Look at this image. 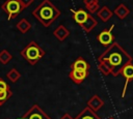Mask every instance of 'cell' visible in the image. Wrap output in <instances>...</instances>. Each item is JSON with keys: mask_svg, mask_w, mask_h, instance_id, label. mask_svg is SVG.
Returning <instances> with one entry per match:
<instances>
[{"mask_svg": "<svg viewBox=\"0 0 133 119\" xmlns=\"http://www.w3.org/2000/svg\"><path fill=\"white\" fill-rule=\"evenodd\" d=\"M132 56L125 51L117 42H113L99 56L98 58V69L103 76L112 75L117 77L123 68L132 63Z\"/></svg>", "mask_w": 133, "mask_h": 119, "instance_id": "obj_1", "label": "cell"}, {"mask_svg": "<svg viewBox=\"0 0 133 119\" xmlns=\"http://www.w3.org/2000/svg\"><path fill=\"white\" fill-rule=\"evenodd\" d=\"M32 16L44 27H49L60 16V10L50 0H43L32 11Z\"/></svg>", "mask_w": 133, "mask_h": 119, "instance_id": "obj_2", "label": "cell"}, {"mask_svg": "<svg viewBox=\"0 0 133 119\" xmlns=\"http://www.w3.org/2000/svg\"><path fill=\"white\" fill-rule=\"evenodd\" d=\"M46 52L38 46V43L34 40L29 41V43L20 52V55L30 64L34 65L36 64L44 56Z\"/></svg>", "mask_w": 133, "mask_h": 119, "instance_id": "obj_3", "label": "cell"}, {"mask_svg": "<svg viewBox=\"0 0 133 119\" xmlns=\"http://www.w3.org/2000/svg\"><path fill=\"white\" fill-rule=\"evenodd\" d=\"M72 13H73V19L74 21L80 25L82 27V29L86 32V33H89L97 25H98V22L97 20L86 10L82 9V8H79L78 10H71Z\"/></svg>", "mask_w": 133, "mask_h": 119, "instance_id": "obj_4", "label": "cell"}, {"mask_svg": "<svg viewBox=\"0 0 133 119\" xmlns=\"http://www.w3.org/2000/svg\"><path fill=\"white\" fill-rule=\"evenodd\" d=\"M1 9L7 14V20L10 21L11 19H15L19 13H21L24 10V7L20 0H5L1 4Z\"/></svg>", "mask_w": 133, "mask_h": 119, "instance_id": "obj_5", "label": "cell"}, {"mask_svg": "<svg viewBox=\"0 0 133 119\" xmlns=\"http://www.w3.org/2000/svg\"><path fill=\"white\" fill-rule=\"evenodd\" d=\"M114 28V25L110 26L109 29H104L97 35V40L105 47H109L114 42V35L112 34V30Z\"/></svg>", "mask_w": 133, "mask_h": 119, "instance_id": "obj_6", "label": "cell"}, {"mask_svg": "<svg viewBox=\"0 0 133 119\" xmlns=\"http://www.w3.org/2000/svg\"><path fill=\"white\" fill-rule=\"evenodd\" d=\"M24 115L27 119H51V117L46 114L38 105H33Z\"/></svg>", "mask_w": 133, "mask_h": 119, "instance_id": "obj_7", "label": "cell"}, {"mask_svg": "<svg viewBox=\"0 0 133 119\" xmlns=\"http://www.w3.org/2000/svg\"><path fill=\"white\" fill-rule=\"evenodd\" d=\"M121 75H122V76L125 78V80H126V81H125L124 88H123V91H122V97H125L126 92H127L128 85H129V83L133 80V64H132V63L127 64V65L123 68Z\"/></svg>", "mask_w": 133, "mask_h": 119, "instance_id": "obj_8", "label": "cell"}, {"mask_svg": "<svg viewBox=\"0 0 133 119\" xmlns=\"http://www.w3.org/2000/svg\"><path fill=\"white\" fill-rule=\"evenodd\" d=\"M88 77V71H82L77 69H71L69 72V78L76 84H81Z\"/></svg>", "mask_w": 133, "mask_h": 119, "instance_id": "obj_9", "label": "cell"}, {"mask_svg": "<svg viewBox=\"0 0 133 119\" xmlns=\"http://www.w3.org/2000/svg\"><path fill=\"white\" fill-rule=\"evenodd\" d=\"M90 68L89 63L83 58V57H78L72 64H71V69H77V70H82V71H88Z\"/></svg>", "mask_w": 133, "mask_h": 119, "instance_id": "obj_10", "label": "cell"}, {"mask_svg": "<svg viewBox=\"0 0 133 119\" xmlns=\"http://www.w3.org/2000/svg\"><path fill=\"white\" fill-rule=\"evenodd\" d=\"M74 119H101V117L97 114V112H95L90 108L86 107Z\"/></svg>", "mask_w": 133, "mask_h": 119, "instance_id": "obj_11", "label": "cell"}, {"mask_svg": "<svg viewBox=\"0 0 133 119\" xmlns=\"http://www.w3.org/2000/svg\"><path fill=\"white\" fill-rule=\"evenodd\" d=\"M103 106H104V100H103L99 95H97V94L92 95V96L88 99V101H87V107L90 108V109H91L92 111H95V112L99 111Z\"/></svg>", "mask_w": 133, "mask_h": 119, "instance_id": "obj_12", "label": "cell"}, {"mask_svg": "<svg viewBox=\"0 0 133 119\" xmlns=\"http://www.w3.org/2000/svg\"><path fill=\"white\" fill-rule=\"evenodd\" d=\"M97 14H98V17L101 19L102 22H108V21L112 18V16L114 14V12H113L108 6L104 5V6H102V7L97 11Z\"/></svg>", "mask_w": 133, "mask_h": 119, "instance_id": "obj_13", "label": "cell"}, {"mask_svg": "<svg viewBox=\"0 0 133 119\" xmlns=\"http://www.w3.org/2000/svg\"><path fill=\"white\" fill-rule=\"evenodd\" d=\"M53 35L60 41H63L69 35H70V31L63 26V25H59L54 31H53Z\"/></svg>", "mask_w": 133, "mask_h": 119, "instance_id": "obj_14", "label": "cell"}, {"mask_svg": "<svg viewBox=\"0 0 133 119\" xmlns=\"http://www.w3.org/2000/svg\"><path fill=\"white\" fill-rule=\"evenodd\" d=\"M113 12H114V14H115L118 19L124 20V19H125V18L130 13V9H129L125 4L121 3V4H118V5L114 8Z\"/></svg>", "mask_w": 133, "mask_h": 119, "instance_id": "obj_15", "label": "cell"}, {"mask_svg": "<svg viewBox=\"0 0 133 119\" xmlns=\"http://www.w3.org/2000/svg\"><path fill=\"white\" fill-rule=\"evenodd\" d=\"M83 2L89 13H94L100 9L99 0H83Z\"/></svg>", "mask_w": 133, "mask_h": 119, "instance_id": "obj_16", "label": "cell"}, {"mask_svg": "<svg viewBox=\"0 0 133 119\" xmlns=\"http://www.w3.org/2000/svg\"><path fill=\"white\" fill-rule=\"evenodd\" d=\"M31 28V24L26 20V19H21L18 23H17V29L21 32V33H26L30 30Z\"/></svg>", "mask_w": 133, "mask_h": 119, "instance_id": "obj_17", "label": "cell"}, {"mask_svg": "<svg viewBox=\"0 0 133 119\" xmlns=\"http://www.w3.org/2000/svg\"><path fill=\"white\" fill-rule=\"evenodd\" d=\"M12 59V55L7 50H2L0 52V63L3 65H6L9 63V61Z\"/></svg>", "mask_w": 133, "mask_h": 119, "instance_id": "obj_18", "label": "cell"}, {"mask_svg": "<svg viewBox=\"0 0 133 119\" xmlns=\"http://www.w3.org/2000/svg\"><path fill=\"white\" fill-rule=\"evenodd\" d=\"M21 77V73L16 69V68H11L7 73H6V78L11 82V83H16Z\"/></svg>", "mask_w": 133, "mask_h": 119, "instance_id": "obj_19", "label": "cell"}, {"mask_svg": "<svg viewBox=\"0 0 133 119\" xmlns=\"http://www.w3.org/2000/svg\"><path fill=\"white\" fill-rule=\"evenodd\" d=\"M12 96V92L10 89L7 90H0V105H3Z\"/></svg>", "mask_w": 133, "mask_h": 119, "instance_id": "obj_20", "label": "cell"}, {"mask_svg": "<svg viewBox=\"0 0 133 119\" xmlns=\"http://www.w3.org/2000/svg\"><path fill=\"white\" fill-rule=\"evenodd\" d=\"M7 89H10L9 85L2 78H0V90H7Z\"/></svg>", "mask_w": 133, "mask_h": 119, "instance_id": "obj_21", "label": "cell"}, {"mask_svg": "<svg viewBox=\"0 0 133 119\" xmlns=\"http://www.w3.org/2000/svg\"><path fill=\"white\" fill-rule=\"evenodd\" d=\"M33 1H34V0H20V2H21V4L23 5L24 8L30 6V5L33 3Z\"/></svg>", "mask_w": 133, "mask_h": 119, "instance_id": "obj_22", "label": "cell"}, {"mask_svg": "<svg viewBox=\"0 0 133 119\" xmlns=\"http://www.w3.org/2000/svg\"><path fill=\"white\" fill-rule=\"evenodd\" d=\"M59 119H74L70 114H68V113H65V114H63Z\"/></svg>", "mask_w": 133, "mask_h": 119, "instance_id": "obj_23", "label": "cell"}, {"mask_svg": "<svg viewBox=\"0 0 133 119\" xmlns=\"http://www.w3.org/2000/svg\"><path fill=\"white\" fill-rule=\"evenodd\" d=\"M17 119H27V118H26V116H25V115H23L22 117H19V118H17Z\"/></svg>", "mask_w": 133, "mask_h": 119, "instance_id": "obj_24", "label": "cell"}, {"mask_svg": "<svg viewBox=\"0 0 133 119\" xmlns=\"http://www.w3.org/2000/svg\"><path fill=\"white\" fill-rule=\"evenodd\" d=\"M108 119H114V118H113V117H109Z\"/></svg>", "mask_w": 133, "mask_h": 119, "instance_id": "obj_25", "label": "cell"}, {"mask_svg": "<svg viewBox=\"0 0 133 119\" xmlns=\"http://www.w3.org/2000/svg\"><path fill=\"white\" fill-rule=\"evenodd\" d=\"M0 106H1V105H0Z\"/></svg>", "mask_w": 133, "mask_h": 119, "instance_id": "obj_26", "label": "cell"}]
</instances>
